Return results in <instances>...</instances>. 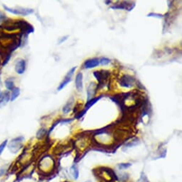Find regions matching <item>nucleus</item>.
Instances as JSON below:
<instances>
[{
    "label": "nucleus",
    "instance_id": "1",
    "mask_svg": "<svg viewBox=\"0 0 182 182\" xmlns=\"http://www.w3.org/2000/svg\"><path fill=\"white\" fill-rule=\"evenodd\" d=\"M24 138L22 136L12 139L7 144L8 149H9L10 152L14 154H17L23 147V141H24Z\"/></svg>",
    "mask_w": 182,
    "mask_h": 182
},
{
    "label": "nucleus",
    "instance_id": "2",
    "mask_svg": "<svg viewBox=\"0 0 182 182\" xmlns=\"http://www.w3.org/2000/svg\"><path fill=\"white\" fill-rule=\"evenodd\" d=\"M4 9L7 10V12L12 13L16 15H22V16H27L29 14H32L34 12V10L32 9H29V8H23V7H16V8H10L9 7H7L6 5H3Z\"/></svg>",
    "mask_w": 182,
    "mask_h": 182
},
{
    "label": "nucleus",
    "instance_id": "3",
    "mask_svg": "<svg viewBox=\"0 0 182 182\" xmlns=\"http://www.w3.org/2000/svg\"><path fill=\"white\" fill-rule=\"evenodd\" d=\"M76 69H77V67H73V68H71L70 70L68 71V73L67 74L66 76H65L64 80H63V81L60 83V84H59V87L57 88V90L61 91L62 89H64L65 86L67 85V84L69 83V82L71 81V77H72V76L74 75V73H75Z\"/></svg>",
    "mask_w": 182,
    "mask_h": 182
},
{
    "label": "nucleus",
    "instance_id": "4",
    "mask_svg": "<svg viewBox=\"0 0 182 182\" xmlns=\"http://www.w3.org/2000/svg\"><path fill=\"white\" fill-rule=\"evenodd\" d=\"M135 82V79L134 77H132V76L129 75H124L122 77V79H120V85L124 87L130 88L134 85Z\"/></svg>",
    "mask_w": 182,
    "mask_h": 182
},
{
    "label": "nucleus",
    "instance_id": "5",
    "mask_svg": "<svg viewBox=\"0 0 182 182\" xmlns=\"http://www.w3.org/2000/svg\"><path fill=\"white\" fill-rule=\"evenodd\" d=\"M26 69V62L24 59H19L15 63V71L19 75H22Z\"/></svg>",
    "mask_w": 182,
    "mask_h": 182
},
{
    "label": "nucleus",
    "instance_id": "6",
    "mask_svg": "<svg viewBox=\"0 0 182 182\" xmlns=\"http://www.w3.org/2000/svg\"><path fill=\"white\" fill-rule=\"evenodd\" d=\"M99 65V59L97 58H93L90 59L86 60L85 62H84V66L86 69H92L94 68L97 66Z\"/></svg>",
    "mask_w": 182,
    "mask_h": 182
},
{
    "label": "nucleus",
    "instance_id": "7",
    "mask_svg": "<svg viewBox=\"0 0 182 182\" xmlns=\"http://www.w3.org/2000/svg\"><path fill=\"white\" fill-rule=\"evenodd\" d=\"M76 88L78 92H82L83 90V75L82 73H78L75 79Z\"/></svg>",
    "mask_w": 182,
    "mask_h": 182
},
{
    "label": "nucleus",
    "instance_id": "8",
    "mask_svg": "<svg viewBox=\"0 0 182 182\" xmlns=\"http://www.w3.org/2000/svg\"><path fill=\"white\" fill-rule=\"evenodd\" d=\"M94 76L96 78L99 83H101L104 79H107L108 76H109V72L107 71H94Z\"/></svg>",
    "mask_w": 182,
    "mask_h": 182
},
{
    "label": "nucleus",
    "instance_id": "9",
    "mask_svg": "<svg viewBox=\"0 0 182 182\" xmlns=\"http://www.w3.org/2000/svg\"><path fill=\"white\" fill-rule=\"evenodd\" d=\"M0 108L4 107L10 99V95L8 92H4L2 94V97L0 98Z\"/></svg>",
    "mask_w": 182,
    "mask_h": 182
},
{
    "label": "nucleus",
    "instance_id": "10",
    "mask_svg": "<svg viewBox=\"0 0 182 182\" xmlns=\"http://www.w3.org/2000/svg\"><path fill=\"white\" fill-rule=\"evenodd\" d=\"M95 93H96V88H95V84L94 82L90 84V85L89 86L87 89V94H88V100L92 99V96H94Z\"/></svg>",
    "mask_w": 182,
    "mask_h": 182
},
{
    "label": "nucleus",
    "instance_id": "11",
    "mask_svg": "<svg viewBox=\"0 0 182 182\" xmlns=\"http://www.w3.org/2000/svg\"><path fill=\"white\" fill-rule=\"evenodd\" d=\"M20 88L14 87L13 89H12V94H11V98H10L11 101H14L16 98H17L19 96H20Z\"/></svg>",
    "mask_w": 182,
    "mask_h": 182
},
{
    "label": "nucleus",
    "instance_id": "12",
    "mask_svg": "<svg viewBox=\"0 0 182 182\" xmlns=\"http://www.w3.org/2000/svg\"><path fill=\"white\" fill-rule=\"evenodd\" d=\"M70 171H71V175L73 176L74 179H77L78 178H79V169H78L77 166H76V165H73V166L71 167V169H70Z\"/></svg>",
    "mask_w": 182,
    "mask_h": 182
},
{
    "label": "nucleus",
    "instance_id": "13",
    "mask_svg": "<svg viewBox=\"0 0 182 182\" xmlns=\"http://www.w3.org/2000/svg\"><path fill=\"white\" fill-rule=\"evenodd\" d=\"M5 86L8 90H12L14 88V80L12 78H9L5 81Z\"/></svg>",
    "mask_w": 182,
    "mask_h": 182
},
{
    "label": "nucleus",
    "instance_id": "14",
    "mask_svg": "<svg viewBox=\"0 0 182 182\" xmlns=\"http://www.w3.org/2000/svg\"><path fill=\"white\" fill-rule=\"evenodd\" d=\"M73 104V100L72 101H69L68 103L66 105L64 106V108H63V111H64V113L65 114H68L69 111H70L71 110V105H72Z\"/></svg>",
    "mask_w": 182,
    "mask_h": 182
},
{
    "label": "nucleus",
    "instance_id": "15",
    "mask_svg": "<svg viewBox=\"0 0 182 182\" xmlns=\"http://www.w3.org/2000/svg\"><path fill=\"white\" fill-rule=\"evenodd\" d=\"M7 144H8V140H7V139H6V140L4 141L2 143L0 144V156L2 154L3 151H5L6 147H7Z\"/></svg>",
    "mask_w": 182,
    "mask_h": 182
},
{
    "label": "nucleus",
    "instance_id": "16",
    "mask_svg": "<svg viewBox=\"0 0 182 182\" xmlns=\"http://www.w3.org/2000/svg\"><path fill=\"white\" fill-rule=\"evenodd\" d=\"M131 166H132V164H131L130 163H123V164H118V167L120 170H124V169H126L129 168Z\"/></svg>",
    "mask_w": 182,
    "mask_h": 182
},
{
    "label": "nucleus",
    "instance_id": "17",
    "mask_svg": "<svg viewBox=\"0 0 182 182\" xmlns=\"http://www.w3.org/2000/svg\"><path fill=\"white\" fill-rule=\"evenodd\" d=\"M110 59L108 58H106V57H101V58L99 59V64L102 65H107L109 64Z\"/></svg>",
    "mask_w": 182,
    "mask_h": 182
},
{
    "label": "nucleus",
    "instance_id": "18",
    "mask_svg": "<svg viewBox=\"0 0 182 182\" xmlns=\"http://www.w3.org/2000/svg\"><path fill=\"white\" fill-rule=\"evenodd\" d=\"M46 130L44 129H41L39 130V132H37V137L38 139H42V137H43L44 135L46 134Z\"/></svg>",
    "mask_w": 182,
    "mask_h": 182
},
{
    "label": "nucleus",
    "instance_id": "19",
    "mask_svg": "<svg viewBox=\"0 0 182 182\" xmlns=\"http://www.w3.org/2000/svg\"><path fill=\"white\" fill-rule=\"evenodd\" d=\"M138 182H150V181L148 180L147 176L144 174V173H141Z\"/></svg>",
    "mask_w": 182,
    "mask_h": 182
},
{
    "label": "nucleus",
    "instance_id": "20",
    "mask_svg": "<svg viewBox=\"0 0 182 182\" xmlns=\"http://www.w3.org/2000/svg\"><path fill=\"white\" fill-rule=\"evenodd\" d=\"M7 167L5 166H2L0 168V178L5 177V176L7 174Z\"/></svg>",
    "mask_w": 182,
    "mask_h": 182
},
{
    "label": "nucleus",
    "instance_id": "21",
    "mask_svg": "<svg viewBox=\"0 0 182 182\" xmlns=\"http://www.w3.org/2000/svg\"><path fill=\"white\" fill-rule=\"evenodd\" d=\"M6 20H7V16L5 15L4 12L0 11V24H1V23L5 22Z\"/></svg>",
    "mask_w": 182,
    "mask_h": 182
},
{
    "label": "nucleus",
    "instance_id": "22",
    "mask_svg": "<svg viewBox=\"0 0 182 182\" xmlns=\"http://www.w3.org/2000/svg\"><path fill=\"white\" fill-rule=\"evenodd\" d=\"M147 16H156V17H158V18H162V14H159L150 13V14H148Z\"/></svg>",
    "mask_w": 182,
    "mask_h": 182
},
{
    "label": "nucleus",
    "instance_id": "23",
    "mask_svg": "<svg viewBox=\"0 0 182 182\" xmlns=\"http://www.w3.org/2000/svg\"><path fill=\"white\" fill-rule=\"evenodd\" d=\"M69 37V36H65V37H63L62 39H60V41L59 42V44H62V43H63V42H65L66 41V40L67 39V38Z\"/></svg>",
    "mask_w": 182,
    "mask_h": 182
},
{
    "label": "nucleus",
    "instance_id": "24",
    "mask_svg": "<svg viewBox=\"0 0 182 182\" xmlns=\"http://www.w3.org/2000/svg\"><path fill=\"white\" fill-rule=\"evenodd\" d=\"M111 2V1H107V2H106V4H107V5H108V4H110Z\"/></svg>",
    "mask_w": 182,
    "mask_h": 182
},
{
    "label": "nucleus",
    "instance_id": "25",
    "mask_svg": "<svg viewBox=\"0 0 182 182\" xmlns=\"http://www.w3.org/2000/svg\"><path fill=\"white\" fill-rule=\"evenodd\" d=\"M2 93L1 91H0V98H1V97H2Z\"/></svg>",
    "mask_w": 182,
    "mask_h": 182
},
{
    "label": "nucleus",
    "instance_id": "26",
    "mask_svg": "<svg viewBox=\"0 0 182 182\" xmlns=\"http://www.w3.org/2000/svg\"><path fill=\"white\" fill-rule=\"evenodd\" d=\"M0 75H1V71H0Z\"/></svg>",
    "mask_w": 182,
    "mask_h": 182
}]
</instances>
